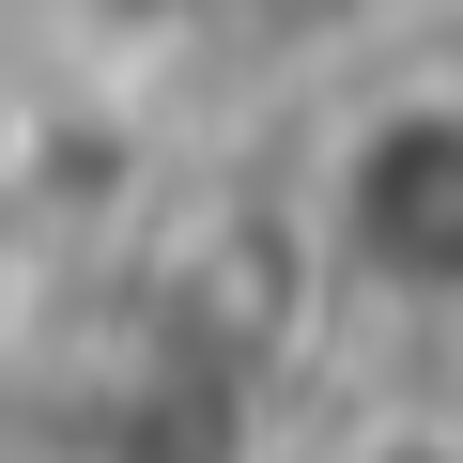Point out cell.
Returning <instances> with one entry per match:
<instances>
[{"label":"cell","instance_id":"cell-1","mask_svg":"<svg viewBox=\"0 0 463 463\" xmlns=\"http://www.w3.org/2000/svg\"><path fill=\"white\" fill-rule=\"evenodd\" d=\"M294 263L340 309L463 325V78H371L294 170Z\"/></svg>","mask_w":463,"mask_h":463}]
</instances>
